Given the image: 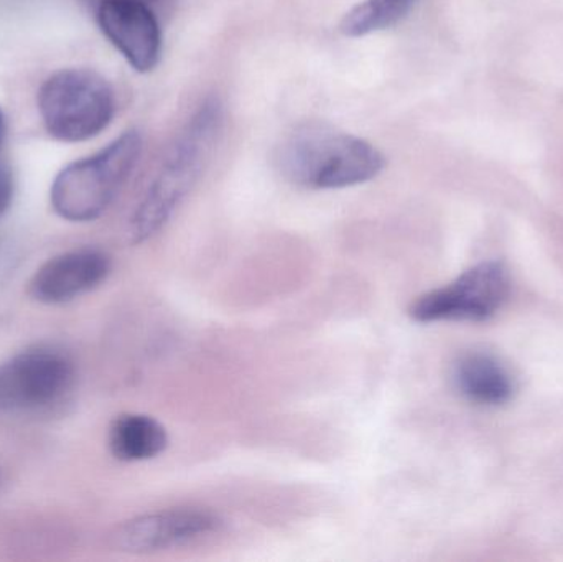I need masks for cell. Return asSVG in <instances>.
Returning <instances> with one entry per match:
<instances>
[{
  "instance_id": "cell-2",
  "label": "cell",
  "mask_w": 563,
  "mask_h": 562,
  "mask_svg": "<svg viewBox=\"0 0 563 562\" xmlns=\"http://www.w3.org/2000/svg\"><path fill=\"white\" fill-rule=\"evenodd\" d=\"M223 125V109L208 99L185 125L129 227L134 244L157 234L200 178Z\"/></svg>"
},
{
  "instance_id": "cell-5",
  "label": "cell",
  "mask_w": 563,
  "mask_h": 562,
  "mask_svg": "<svg viewBox=\"0 0 563 562\" xmlns=\"http://www.w3.org/2000/svg\"><path fill=\"white\" fill-rule=\"evenodd\" d=\"M75 365L65 353L33 349L0 363V418L45 411L75 385Z\"/></svg>"
},
{
  "instance_id": "cell-13",
  "label": "cell",
  "mask_w": 563,
  "mask_h": 562,
  "mask_svg": "<svg viewBox=\"0 0 563 562\" xmlns=\"http://www.w3.org/2000/svg\"><path fill=\"white\" fill-rule=\"evenodd\" d=\"M13 198V174L9 164L0 157V218L9 210Z\"/></svg>"
},
{
  "instance_id": "cell-4",
  "label": "cell",
  "mask_w": 563,
  "mask_h": 562,
  "mask_svg": "<svg viewBox=\"0 0 563 562\" xmlns=\"http://www.w3.org/2000/svg\"><path fill=\"white\" fill-rule=\"evenodd\" d=\"M114 91L92 69L53 73L38 91V111L52 137L82 142L101 134L114 118Z\"/></svg>"
},
{
  "instance_id": "cell-11",
  "label": "cell",
  "mask_w": 563,
  "mask_h": 562,
  "mask_svg": "<svg viewBox=\"0 0 563 562\" xmlns=\"http://www.w3.org/2000/svg\"><path fill=\"white\" fill-rule=\"evenodd\" d=\"M167 448V429L152 416L125 412L118 416L109 428V449L118 461H148Z\"/></svg>"
},
{
  "instance_id": "cell-1",
  "label": "cell",
  "mask_w": 563,
  "mask_h": 562,
  "mask_svg": "<svg viewBox=\"0 0 563 562\" xmlns=\"http://www.w3.org/2000/svg\"><path fill=\"white\" fill-rule=\"evenodd\" d=\"M276 164L298 187L338 190L373 180L386 167V158L364 139L324 122H305L285 135Z\"/></svg>"
},
{
  "instance_id": "cell-12",
  "label": "cell",
  "mask_w": 563,
  "mask_h": 562,
  "mask_svg": "<svg viewBox=\"0 0 563 562\" xmlns=\"http://www.w3.org/2000/svg\"><path fill=\"white\" fill-rule=\"evenodd\" d=\"M417 0H364L350 10L340 30L351 38L371 35L399 23L416 5Z\"/></svg>"
},
{
  "instance_id": "cell-10",
  "label": "cell",
  "mask_w": 563,
  "mask_h": 562,
  "mask_svg": "<svg viewBox=\"0 0 563 562\" xmlns=\"http://www.w3.org/2000/svg\"><path fill=\"white\" fill-rule=\"evenodd\" d=\"M456 388L478 405H505L515 395V379L508 370L486 353L462 356L453 372Z\"/></svg>"
},
{
  "instance_id": "cell-9",
  "label": "cell",
  "mask_w": 563,
  "mask_h": 562,
  "mask_svg": "<svg viewBox=\"0 0 563 562\" xmlns=\"http://www.w3.org/2000/svg\"><path fill=\"white\" fill-rule=\"evenodd\" d=\"M111 273V257L96 247L68 251L46 261L33 274L29 294L36 302H69L101 286Z\"/></svg>"
},
{
  "instance_id": "cell-6",
  "label": "cell",
  "mask_w": 563,
  "mask_h": 562,
  "mask_svg": "<svg viewBox=\"0 0 563 562\" xmlns=\"http://www.w3.org/2000/svg\"><path fill=\"white\" fill-rule=\"evenodd\" d=\"M509 296V276L499 263H482L449 286L423 294L410 306L416 322H479L501 309Z\"/></svg>"
},
{
  "instance_id": "cell-3",
  "label": "cell",
  "mask_w": 563,
  "mask_h": 562,
  "mask_svg": "<svg viewBox=\"0 0 563 562\" xmlns=\"http://www.w3.org/2000/svg\"><path fill=\"white\" fill-rule=\"evenodd\" d=\"M141 154V134L128 131L98 154L73 162L53 181V210L73 223L101 217L131 177Z\"/></svg>"
},
{
  "instance_id": "cell-14",
  "label": "cell",
  "mask_w": 563,
  "mask_h": 562,
  "mask_svg": "<svg viewBox=\"0 0 563 562\" xmlns=\"http://www.w3.org/2000/svg\"><path fill=\"white\" fill-rule=\"evenodd\" d=\"M3 139H5V119H3L2 111H0V148H2Z\"/></svg>"
},
{
  "instance_id": "cell-8",
  "label": "cell",
  "mask_w": 563,
  "mask_h": 562,
  "mask_svg": "<svg viewBox=\"0 0 563 562\" xmlns=\"http://www.w3.org/2000/svg\"><path fill=\"white\" fill-rule=\"evenodd\" d=\"M98 23L135 71H152L161 62V25L142 0H102Z\"/></svg>"
},
{
  "instance_id": "cell-7",
  "label": "cell",
  "mask_w": 563,
  "mask_h": 562,
  "mask_svg": "<svg viewBox=\"0 0 563 562\" xmlns=\"http://www.w3.org/2000/svg\"><path fill=\"white\" fill-rule=\"evenodd\" d=\"M220 525L217 515L195 508L157 511L119 525L111 537L112 547L131 554L157 553L208 537Z\"/></svg>"
}]
</instances>
